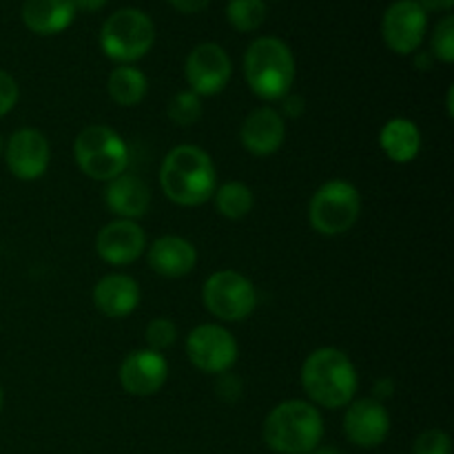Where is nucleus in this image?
<instances>
[{"label":"nucleus","instance_id":"10","mask_svg":"<svg viewBox=\"0 0 454 454\" xmlns=\"http://www.w3.org/2000/svg\"><path fill=\"white\" fill-rule=\"evenodd\" d=\"M428 27V13L417 0H397L390 4L381 20L384 43L399 56H411L421 47Z\"/></svg>","mask_w":454,"mask_h":454},{"label":"nucleus","instance_id":"25","mask_svg":"<svg viewBox=\"0 0 454 454\" xmlns=\"http://www.w3.org/2000/svg\"><path fill=\"white\" fill-rule=\"evenodd\" d=\"M168 118L180 127H191L202 118V100L193 91H180L168 102Z\"/></svg>","mask_w":454,"mask_h":454},{"label":"nucleus","instance_id":"5","mask_svg":"<svg viewBox=\"0 0 454 454\" xmlns=\"http://www.w3.org/2000/svg\"><path fill=\"white\" fill-rule=\"evenodd\" d=\"M75 164L91 180L111 182L129 167V146L120 133L105 124L82 129L74 145Z\"/></svg>","mask_w":454,"mask_h":454},{"label":"nucleus","instance_id":"18","mask_svg":"<svg viewBox=\"0 0 454 454\" xmlns=\"http://www.w3.org/2000/svg\"><path fill=\"white\" fill-rule=\"evenodd\" d=\"M93 304L106 317H127L140 304V286L129 275H106L93 288Z\"/></svg>","mask_w":454,"mask_h":454},{"label":"nucleus","instance_id":"28","mask_svg":"<svg viewBox=\"0 0 454 454\" xmlns=\"http://www.w3.org/2000/svg\"><path fill=\"white\" fill-rule=\"evenodd\" d=\"M412 454H452V439L443 430H426L415 439Z\"/></svg>","mask_w":454,"mask_h":454},{"label":"nucleus","instance_id":"40","mask_svg":"<svg viewBox=\"0 0 454 454\" xmlns=\"http://www.w3.org/2000/svg\"><path fill=\"white\" fill-rule=\"evenodd\" d=\"M0 153H3V136H0Z\"/></svg>","mask_w":454,"mask_h":454},{"label":"nucleus","instance_id":"20","mask_svg":"<svg viewBox=\"0 0 454 454\" xmlns=\"http://www.w3.org/2000/svg\"><path fill=\"white\" fill-rule=\"evenodd\" d=\"M75 12L74 0H25L22 22L38 35H56L74 22Z\"/></svg>","mask_w":454,"mask_h":454},{"label":"nucleus","instance_id":"37","mask_svg":"<svg viewBox=\"0 0 454 454\" xmlns=\"http://www.w3.org/2000/svg\"><path fill=\"white\" fill-rule=\"evenodd\" d=\"M310 454H341V452L337 450V448H315Z\"/></svg>","mask_w":454,"mask_h":454},{"label":"nucleus","instance_id":"13","mask_svg":"<svg viewBox=\"0 0 454 454\" xmlns=\"http://www.w3.org/2000/svg\"><path fill=\"white\" fill-rule=\"evenodd\" d=\"M390 433V415L384 403L359 399L350 403L344 415V434L357 448H377Z\"/></svg>","mask_w":454,"mask_h":454},{"label":"nucleus","instance_id":"7","mask_svg":"<svg viewBox=\"0 0 454 454\" xmlns=\"http://www.w3.org/2000/svg\"><path fill=\"white\" fill-rule=\"evenodd\" d=\"M362 211V198L353 184L344 180H331L317 189L309 207V220L317 233L341 235L350 231Z\"/></svg>","mask_w":454,"mask_h":454},{"label":"nucleus","instance_id":"23","mask_svg":"<svg viewBox=\"0 0 454 454\" xmlns=\"http://www.w3.org/2000/svg\"><path fill=\"white\" fill-rule=\"evenodd\" d=\"M215 207L229 220H242L253 211L255 195L242 182H226L224 186L215 189Z\"/></svg>","mask_w":454,"mask_h":454},{"label":"nucleus","instance_id":"21","mask_svg":"<svg viewBox=\"0 0 454 454\" xmlns=\"http://www.w3.org/2000/svg\"><path fill=\"white\" fill-rule=\"evenodd\" d=\"M380 145L393 162L408 164L421 149V133L412 120L393 118L380 133Z\"/></svg>","mask_w":454,"mask_h":454},{"label":"nucleus","instance_id":"22","mask_svg":"<svg viewBox=\"0 0 454 454\" xmlns=\"http://www.w3.org/2000/svg\"><path fill=\"white\" fill-rule=\"evenodd\" d=\"M106 87H109V96L115 105L136 106L145 100L149 82L140 69L131 65H120L118 69L111 71Z\"/></svg>","mask_w":454,"mask_h":454},{"label":"nucleus","instance_id":"1","mask_svg":"<svg viewBox=\"0 0 454 454\" xmlns=\"http://www.w3.org/2000/svg\"><path fill=\"white\" fill-rule=\"evenodd\" d=\"M160 186L171 202L180 207H200L213 198L217 189L215 164L200 146H176L160 167Z\"/></svg>","mask_w":454,"mask_h":454},{"label":"nucleus","instance_id":"16","mask_svg":"<svg viewBox=\"0 0 454 454\" xmlns=\"http://www.w3.org/2000/svg\"><path fill=\"white\" fill-rule=\"evenodd\" d=\"M239 137H242V145L247 146L248 153L264 158V155H273L284 145L286 124H284L282 114L278 109L260 106L247 115Z\"/></svg>","mask_w":454,"mask_h":454},{"label":"nucleus","instance_id":"36","mask_svg":"<svg viewBox=\"0 0 454 454\" xmlns=\"http://www.w3.org/2000/svg\"><path fill=\"white\" fill-rule=\"evenodd\" d=\"M415 65H417V69H430V56L428 53H419V56L415 58Z\"/></svg>","mask_w":454,"mask_h":454},{"label":"nucleus","instance_id":"17","mask_svg":"<svg viewBox=\"0 0 454 454\" xmlns=\"http://www.w3.org/2000/svg\"><path fill=\"white\" fill-rule=\"evenodd\" d=\"M198 251L180 235H164L149 248V266L162 278H184L195 269Z\"/></svg>","mask_w":454,"mask_h":454},{"label":"nucleus","instance_id":"34","mask_svg":"<svg viewBox=\"0 0 454 454\" xmlns=\"http://www.w3.org/2000/svg\"><path fill=\"white\" fill-rule=\"evenodd\" d=\"M417 3H419V7L428 13V12H450L454 0H417Z\"/></svg>","mask_w":454,"mask_h":454},{"label":"nucleus","instance_id":"26","mask_svg":"<svg viewBox=\"0 0 454 454\" xmlns=\"http://www.w3.org/2000/svg\"><path fill=\"white\" fill-rule=\"evenodd\" d=\"M145 340H146V344H149V348L155 350V353H160V350H167L168 346L176 344V340H177L176 324L167 317L151 319V322L146 324Z\"/></svg>","mask_w":454,"mask_h":454},{"label":"nucleus","instance_id":"39","mask_svg":"<svg viewBox=\"0 0 454 454\" xmlns=\"http://www.w3.org/2000/svg\"><path fill=\"white\" fill-rule=\"evenodd\" d=\"M3 402H4V397H3V388H0V412H3Z\"/></svg>","mask_w":454,"mask_h":454},{"label":"nucleus","instance_id":"11","mask_svg":"<svg viewBox=\"0 0 454 454\" xmlns=\"http://www.w3.org/2000/svg\"><path fill=\"white\" fill-rule=\"evenodd\" d=\"M233 65L220 44L202 43L189 53L184 65L186 82L198 96H215L229 84Z\"/></svg>","mask_w":454,"mask_h":454},{"label":"nucleus","instance_id":"4","mask_svg":"<svg viewBox=\"0 0 454 454\" xmlns=\"http://www.w3.org/2000/svg\"><path fill=\"white\" fill-rule=\"evenodd\" d=\"M244 75L251 91L262 100H282L295 80V58L284 40L264 35L247 49Z\"/></svg>","mask_w":454,"mask_h":454},{"label":"nucleus","instance_id":"24","mask_svg":"<svg viewBox=\"0 0 454 454\" xmlns=\"http://www.w3.org/2000/svg\"><path fill=\"white\" fill-rule=\"evenodd\" d=\"M226 18L233 29L251 34V31L260 29L262 22L266 20V3L264 0H229Z\"/></svg>","mask_w":454,"mask_h":454},{"label":"nucleus","instance_id":"27","mask_svg":"<svg viewBox=\"0 0 454 454\" xmlns=\"http://www.w3.org/2000/svg\"><path fill=\"white\" fill-rule=\"evenodd\" d=\"M433 56L450 65L454 62V18L446 16L433 34Z\"/></svg>","mask_w":454,"mask_h":454},{"label":"nucleus","instance_id":"9","mask_svg":"<svg viewBox=\"0 0 454 454\" xmlns=\"http://www.w3.org/2000/svg\"><path fill=\"white\" fill-rule=\"evenodd\" d=\"M186 355L198 371L222 375L238 362V341L224 326L202 324L191 331L186 340Z\"/></svg>","mask_w":454,"mask_h":454},{"label":"nucleus","instance_id":"19","mask_svg":"<svg viewBox=\"0 0 454 454\" xmlns=\"http://www.w3.org/2000/svg\"><path fill=\"white\" fill-rule=\"evenodd\" d=\"M106 207L111 213L120 215L122 220H133L145 215L151 204V191L140 177L136 176H118L106 184L105 191Z\"/></svg>","mask_w":454,"mask_h":454},{"label":"nucleus","instance_id":"6","mask_svg":"<svg viewBox=\"0 0 454 454\" xmlns=\"http://www.w3.org/2000/svg\"><path fill=\"white\" fill-rule=\"evenodd\" d=\"M155 43V27L140 9H118L105 20L100 31V47L115 62H136L151 51Z\"/></svg>","mask_w":454,"mask_h":454},{"label":"nucleus","instance_id":"8","mask_svg":"<svg viewBox=\"0 0 454 454\" xmlns=\"http://www.w3.org/2000/svg\"><path fill=\"white\" fill-rule=\"evenodd\" d=\"M204 306L222 322H242L255 310L257 291L248 278L235 270H217L202 288Z\"/></svg>","mask_w":454,"mask_h":454},{"label":"nucleus","instance_id":"38","mask_svg":"<svg viewBox=\"0 0 454 454\" xmlns=\"http://www.w3.org/2000/svg\"><path fill=\"white\" fill-rule=\"evenodd\" d=\"M452 93L454 91H452V87H450V89H448V105H446L448 106V115H450V118H452Z\"/></svg>","mask_w":454,"mask_h":454},{"label":"nucleus","instance_id":"2","mask_svg":"<svg viewBox=\"0 0 454 454\" xmlns=\"http://www.w3.org/2000/svg\"><path fill=\"white\" fill-rule=\"evenodd\" d=\"M359 377L348 355L340 348H317L301 366V386L317 406L344 408L357 393Z\"/></svg>","mask_w":454,"mask_h":454},{"label":"nucleus","instance_id":"3","mask_svg":"<svg viewBox=\"0 0 454 454\" xmlns=\"http://www.w3.org/2000/svg\"><path fill=\"white\" fill-rule=\"evenodd\" d=\"M324 437V419L317 408L301 399L275 406L264 421L266 446L278 454H310Z\"/></svg>","mask_w":454,"mask_h":454},{"label":"nucleus","instance_id":"12","mask_svg":"<svg viewBox=\"0 0 454 454\" xmlns=\"http://www.w3.org/2000/svg\"><path fill=\"white\" fill-rule=\"evenodd\" d=\"M4 160L18 180H38L49 167V142L38 129H20L13 133L4 149Z\"/></svg>","mask_w":454,"mask_h":454},{"label":"nucleus","instance_id":"14","mask_svg":"<svg viewBox=\"0 0 454 454\" xmlns=\"http://www.w3.org/2000/svg\"><path fill=\"white\" fill-rule=\"evenodd\" d=\"M168 377V364L162 353L145 348L133 350L124 357L120 366V384L129 395L136 397H149L164 386Z\"/></svg>","mask_w":454,"mask_h":454},{"label":"nucleus","instance_id":"32","mask_svg":"<svg viewBox=\"0 0 454 454\" xmlns=\"http://www.w3.org/2000/svg\"><path fill=\"white\" fill-rule=\"evenodd\" d=\"M284 100V114L288 115V118H300L301 114H304V98L301 96H288V98H282Z\"/></svg>","mask_w":454,"mask_h":454},{"label":"nucleus","instance_id":"33","mask_svg":"<svg viewBox=\"0 0 454 454\" xmlns=\"http://www.w3.org/2000/svg\"><path fill=\"white\" fill-rule=\"evenodd\" d=\"M372 393H375V402H380V403H384L386 399H390L393 397V393H395V384H393V380H380L375 384V390H372Z\"/></svg>","mask_w":454,"mask_h":454},{"label":"nucleus","instance_id":"30","mask_svg":"<svg viewBox=\"0 0 454 454\" xmlns=\"http://www.w3.org/2000/svg\"><path fill=\"white\" fill-rule=\"evenodd\" d=\"M217 395L226 403H235L242 397V381L235 375H231V372H222L220 381H217Z\"/></svg>","mask_w":454,"mask_h":454},{"label":"nucleus","instance_id":"29","mask_svg":"<svg viewBox=\"0 0 454 454\" xmlns=\"http://www.w3.org/2000/svg\"><path fill=\"white\" fill-rule=\"evenodd\" d=\"M18 102V82L7 74V71L0 69V118L7 115L9 111L16 106Z\"/></svg>","mask_w":454,"mask_h":454},{"label":"nucleus","instance_id":"35","mask_svg":"<svg viewBox=\"0 0 454 454\" xmlns=\"http://www.w3.org/2000/svg\"><path fill=\"white\" fill-rule=\"evenodd\" d=\"M74 4L75 9H82V12L93 13V12H100V9L106 4V0H74Z\"/></svg>","mask_w":454,"mask_h":454},{"label":"nucleus","instance_id":"15","mask_svg":"<svg viewBox=\"0 0 454 454\" xmlns=\"http://www.w3.org/2000/svg\"><path fill=\"white\" fill-rule=\"evenodd\" d=\"M146 235L133 220H115L100 229L96 238V251L106 264L129 266L145 253Z\"/></svg>","mask_w":454,"mask_h":454},{"label":"nucleus","instance_id":"31","mask_svg":"<svg viewBox=\"0 0 454 454\" xmlns=\"http://www.w3.org/2000/svg\"><path fill=\"white\" fill-rule=\"evenodd\" d=\"M168 3L182 13H200L208 7L211 0H168Z\"/></svg>","mask_w":454,"mask_h":454}]
</instances>
